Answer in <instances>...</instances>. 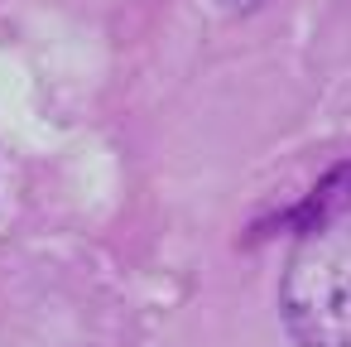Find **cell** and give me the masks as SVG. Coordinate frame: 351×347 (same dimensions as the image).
<instances>
[{
  "mask_svg": "<svg viewBox=\"0 0 351 347\" xmlns=\"http://www.w3.org/2000/svg\"><path fill=\"white\" fill-rule=\"evenodd\" d=\"M279 318L298 347H351V208L293 241Z\"/></svg>",
  "mask_w": 351,
  "mask_h": 347,
  "instance_id": "1",
  "label": "cell"
},
{
  "mask_svg": "<svg viewBox=\"0 0 351 347\" xmlns=\"http://www.w3.org/2000/svg\"><path fill=\"white\" fill-rule=\"evenodd\" d=\"M221 5H226V10H241V15H245V10H255V5H265V0H221Z\"/></svg>",
  "mask_w": 351,
  "mask_h": 347,
  "instance_id": "2",
  "label": "cell"
}]
</instances>
